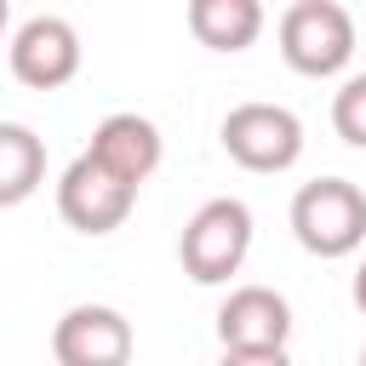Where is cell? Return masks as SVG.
Wrapping results in <instances>:
<instances>
[{"mask_svg": "<svg viewBox=\"0 0 366 366\" xmlns=\"http://www.w3.org/2000/svg\"><path fill=\"white\" fill-rule=\"evenodd\" d=\"M246 252H252V206L234 194L206 200L177 234V263L194 286H229L240 274Z\"/></svg>", "mask_w": 366, "mask_h": 366, "instance_id": "cell-1", "label": "cell"}, {"mask_svg": "<svg viewBox=\"0 0 366 366\" xmlns=\"http://www.w3.org/2000/svg\"><path fill=\"white\" fill-rule=\"evenodd\" d=\"M286 223L309 257H349L366 246V194L349 177H315L292 194Z\"/></svg>", "mask_w": 366, "mask_h": 366, "instance_id": "cell-2", "label": "cell"}, {"mask_svg": "<svg viewBox=\"0 0 366 366\" xmlns=\"http://www.w3.org/2000/svg\"><path fill=\"white\" fill-rule=\"evenodd\" d=\"M280 57L303 80H332L355 57V17L337 0H292L280 11Z\"/></svg>", "mask_w": 366, "mask_h": 366, "instance_id": "cell-3", "label": "cell"}, {"mask_svg": "<svg viewBox=\"0 0 366 366\" xmlns=\"http://www.w3.org/2000/svg\"><path fill=\"white\" fill-rule=\"evenodd\" d=\"M217 143L246 172H292L303 160V120L286 103H234L217 126Z\"/></svg>", "mask_w": 366, "mask_h": 366, "instance_id": "cell-4", "label": "cell"}, {"mask_svg": "<svg viewBox=\"0 0 366 366\" xmlns=\"http://www.w3.org/2000/svg\"><path fill=\"white\" fill-rule=\"evenodd\" d=\"M6 57H11L17 86H29V92H57V86H69V80L80 74V29H74L69 17H57V11L23 17V23L11 29Z\"/></svg>", "mask_w": 366, "mask_h": 366, "instance_id": "cell-5", "label": "cell"}, {"mask_svg": "<svg viewBox=\"0 0 366 366\" xmlns=\"http://www.w3.org/2000/svg\"><path fill=\"white\" fill-rule=\"evenodd\" d=\"M132 206H137V189L103 172L92 154H74L57 172V217L80 234H114L132 217Z\"/></svg>", "mask_w": 366, "mask_h": 366, "instance_id": "cell-6", "label": "cell"}, {"mask_svg": "<svg viewBox=\"0 0 366 366\" xmlns=\"http://www.w3.org/2000/svg\"><path fill=\"white\" fill-rule=\"evenodd\" d=\"M137 349L132 320L109 303H74L51 326V360L57 366H126Z\"/></svg>", "mask_w": 366, "mask_h": 366, "instance_id": "cell-7", "label": "cell"}, {"mask_svg": "<svg viewBox=\"0 0 366 366\" xmlns=\"http://www.w3.org/2000/svg\"><path fill=\"white\" fill-rule=\"evenodd\" d=\"M80 154H92V160H97L103 172H114L120 183L143 189V183L154 177V166H160L166 143H160V126H154L149 114L120 109V114H103V120L92 126V143H86Z\"/></svg>", "mask_w": 366, "mask_h": 366, "instance_id": "cell-8", "label": "cell"}, {"mask_svg": "<svg viewBox=\"0 0 366 366\" xmlns=\"http://www.w3.org/2000/svg\"><path fill=\"white\" fill-rule=\"evenodd\" d=\"M292 303L274 286H229L217 303V343L223 349H286Z\"/></svg>", "mask_w": 366, "mask_h": 366, "instance_id": "cell-9", "label": "cell"}, {"mask_svg": "<svg viewBox=\"0 0 366 366\" xmlns=\"http://www.w3.org/2000/svg\"><path fill=\"white\" fill-rule=\"evenodd\" d=\"M183 23L206 51H246L263 34V6L257 0H189Z\"/></svg>", "mask_w": 366, "mask_h": 366, "instance_id": "cell-10", "label": "cell"}, {"mask_svg": "<svg viewBox=\"0 0 366 366\" xmlns=\"http://www.w3.org/2000/svg\"><path fill=\"white\" fill-rule=\"evenodd\" d=\"M46 183V143L23 120H0V212L23 206Z\"/></svg>", "mask_w": 366, "mask_h": 366, "instance_id": "cell-11", "label": "cell"}, {"mask_svg": "<svg viewBox=\"0 0 366 366\" xmlns=\"http://www.w3.org/2000/svg\"><path fill=\"white\" fill-rule=\"evenodd\" d=\"M332 132L349 149H366V74H349L332 92Z\"/></svg>", "mask_w": 366, "mask_h": 366, "instance_id": "cell-12", "label": "cell"}, {"mask_svg": "<svg viewBox=\"0 0 366 366\" xmlns=\"http://www.w3.org/2000/svg\"><path fill=\"white\" fill-rule=\"evenodd\" d=\"M217 366H292L286 349H223Z\"/></svg>", "mask_w": 366, "mask_h": 366, "instance_id": "cell-13", "label": "cell"}, {"mask_svg": "<svg viewBox=\"0 0 366 366\" xmlns=\"http://www.w3.org/2000/svg\"><path fill=\"white\" fill-rule=\"evenodd\" d=\"M349 297H355V309L366 315V257H360V269H355V280H349Z\"/></svg>", "mask_w": 366, "mask_h": 366, "instance_id": "cell-14", "label": "cell"}, {"mask_svg": "<svg viewBox=\"0 0 366 366\" xmlns=\"http://www.w3.org/2000/svg\"><path fill=\"white\" fill-rule=\"evenodd\" d=\"M6 23H11V6H6V0H0V34H6Z\"/></svg>", "mask_w": 366, "mask_h": 366, "instance_id": "cell-15", "label": "cell"}, {"mask_svg": "<svg viewBox=\"0 0 366 366\" xmlns=\"http://www.w3.org/2000/svg\"><path fill=\"white\" fill-rule=\"evenodd\" d=\"M360 366H366V349H360Z\"/></svg>", "mask_w": 366, "mask_h": 366, "instance_id": "cell-16", "label": "cell"}]
</instances>
